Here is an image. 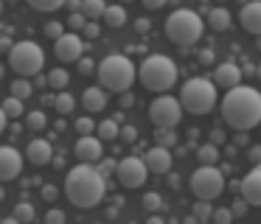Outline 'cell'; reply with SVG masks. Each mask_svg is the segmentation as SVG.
Here are the masks:
<instances>
[{
	"mask_svg": "<svg viewBox=\"0 0 261 224\" xmlns=\"http://www.w3.org/2000/svg\"><path fill=\"white\" fill-rule=\"evenodd\" d=\"M222 118H225L227 126L242 129V132L258 126L261 123V93L253 87H244V84L227 90L225 98H222Z\"/></svg>",
	"mask_w": 261,
	"mask_h": 224,
	"instance_id": "6da1fadb",
	"label": "cell"
},
{
	"mask_svg": "<svg viewBox=\"0 0 261 224\" xmlns=\"http://www.w3.org/2000/svg\"><path fill=\"white\" fill-rule=\"evenodd\" d=\"M104 193H107V179L90 162L73 165L65 177V196L76 207H96L104 199Z\"/></svg>",
	"mask_w": 261,
	"mask_h": 224,
	"instance_id": "7a4b0ae2",
	"label": "cell"
},
{
	"mask_svg": "<svg viewBox=\"0 0 261 224\" xmlns=\"http://www.w3.org/2000/svg\"><path fill=\"white\" fill-rule=\"evenodd\" d=\"M96 76H98V87L101 90H113V93H126L132 87V81L138 78L135 65L129 62V56L124 53H110L96 65Z\"/></svg>",
	"mask_w": 261,
	"mask_h": 224,
	"instance_id": "3957f363",
	"label": "cell"
},
{
	"mask_svg": "<svg viewBox=\"0 0 261 224\" xmlns=\"http://www.w3.org/2000/svg\"><path fill=\"white\" fill-rule=\"evenodd\" d=\"M138 78H141V84L146 90H152V93H166V90H171L177 81V65L163 53H152L141 62Z\"/></svg>",
	"mask_w": 261,
	"mask_h": 224,
	"instance_id": "277c9868",
	"label": "cell"
},
{
	"mask_svg": "<svg viewBox=\"0 0 261 224\" xmlns=\"http://www.w3.org/2000/svg\"><path fill=\"white\" fill-rule=\"evenodd\" d=\"M180 104H182V112L208 115L216 104V84L211 78H202V76L188 78L180 90Z\"/></svg>",
	"mask_w": 261,
	"mask_h": 224,
	"instance_id": "5b68a950",
	"label": "cell"
},
{
	"mask_svg": "<svg viewBox=\"0 0 261 224\" xmlns=\"http://www.w3.org/2000/svg\"><path fill=\"white\" fill-rule=\"evenodd\" d=\"M202 31H205V20L191 9H177L166 20V37L174 45H182V48L197 42L202 37Z\"/></svg>",
	"mask_w": 261,
	"mask_h": 224,
	"instance_id": "8992f818",
	"label": "cell"
},
{
	"mask_svg": "<svg viewBox=\"0 0 261 224\" xmlns=\"http://www.w3.org/2000/svg\"><path fill=\"white\" fill-rule=\"evenodd\" d=\"M45 65V53L37 42L25 39V42H14L12 50H9V67L17 73L20 78H29V76H37Z\"/></svg>",
	"mask_w": 261,
	"mask_h": 224,
	"instance_id": "52a82bcc",
	"label": "cell"
},
{
	"mask_svg": "<svg viewBox=\"0 0 261 224\" xmlns=\"http://www.w3.org/2000/svg\"><path fill=\"white\" fill-rule=\"evenodd\" d=\"M191 193L197 196V199H216V196H222V190H225V177H222V171L216 165H199L197 171L191 174Z\"/></svg>",
	"mask_w": 261,
	"mask_h": 224,
	"instance_id": "ba28073f",
	"label": "cell"
},
{
	"mask_svg": "<svg viewBox=\"0 0 261 224\" xmlns=\"http://www.w3.org/2000/svg\"><path fill=\"white\" fill-rule=\"evenodd\" d=\"M149 121L154 123V129H174L182 121V104L174 95L160 93L158 98L149 104Z\"/></svg>",
	"mask_w": 261,
	"mask_h": 224,
	"instance_id": "9c48e42d",
	"label": "cell"
},
{
	"mask_svg": "<svg viewBox=\"0 0 261 224\" xmlns=\"http://www.w3.org/2000/svg\"><path fill=\"white\" fill-rule=\"evenodd\" d=\"M115 177H118V182L124 185V188L135 190V188H141V185L146 182L149 171H146V165H143L141 157H124V160L115 165Z\"/></svg>",
	"mask_w": 261,
	"mask_h": 224,
	"instance_id": "30bf717a",
	"label": "cell"
},
{
	"mask_svg": "<svg viewBox=\"0 0 261 224\" xmlns=\"http://www.w3.org/2000/svg\"><path fill=\"white\" fill-rule=\"evenodd\" d=\"M54 53H57V59L59 62H79L82 56H85V39L79 37V34H73V31H65L59 39H54Z\"/></svg>",
	"mask_w": 261,
	"mask_h": 224,
	"instance_id": "8fae6325",
	"label": "cell"
},
{
	"mask_svg": "<svg viewBox=\"0 0 261 224\" xmlns=\"http://www.w3.org/2000/svg\"><path fill=\"white\" fill-rule=\"evenodd\" d=\"M23 171V154L14 146H0V182L17 179Z\"/></svg>",
	"mask_w": 261,
	"mask_h": 224,
	"instance_id": "7c38bea8",
	"label": "cell"
},
{
	"mask_svg": "<svg viewBox=\"0 0 261 224\" xmlns=\"http://www.w3.org/2000/svg\"><path fill=\"white\" fill-rule=\"evenodd\" d=\"M73 154L79 157L82 162H93L96 165L98 160L104 157V143L96 137V134H82L73 146Z\"/></svg>",
	"mask_w": 261,
	"mask_h": 224,
	"instance_id": "4fadbf2b",
	"label": "cell"
},
{
	"mask_svg": "<svg viewBox=\"0 0 261 224\" xmlns=\"http://www.w3.org/2000/svg\"><path fill=\"white\" fill-rule=\"evenodd\" d=\"M239 193H242V199L247 202L250 207H261V162L242 179Z\"/></svg>",
	"mask_w": 261,
	"mask_h": 224,
	"instance_id": "5bb4252c",
	"label": "cell"
},
{
	"mask_svg": "<svg viewBox=\"0 0 261 224\" xmlns=\"http://www.w3.org/2000/svg\"><path fill=\"white\" fill-rule=\"evenodd\" d=\"M141 160L149 174H169L171 171V151L163 149V146H152Z\"/></svg>",
	"mask_w": 261,
	"mask_h": 224,
	"instance_id": "9a60e30c",
	"label": "cell"
},
{
	"mask_svg": "<svg viewBox=\"0 0 261 224\" xmlns=\"http://www.w3.org/2000/svg\"><path fill=\"white\" fill-rule=\"evenodd\" d=\"M214 84L222 90H233L242 84V67L236 62H222L214 67Z\"/></svg>",
	"mask_w": 261,
	"mask_h": 224,
	"instance_id": "2e32d148",
	"label": "cell"
},
{
	"mask_svg": "<svg viewBox=\"0 0 261 224\" xmlns=\"http://www.w3.org/2000/svg\"><path fill=\"white\" fill-rule=\"evenodd\" d=\"M239 22H242V28L247 34L261 37V0H250V3H244L242 11H239Z\"/></svg>",
	"mask_w": 261,
	"mask_h": 224,
	"instance_id": "e0dca14e",
	"label": "cell"
},
{
	"mask_svg": "<svg viewBox=\"0 0 261 224\" xmlns=\"http://www.w3.org/2000/svg\"><path fill=\"white\" fill-rule=\"evenodd\" d=\"M25 160H29L31 165H37V168L48 165V162L54 160V146L48 143V140H42V137L31 140L29 149H25Z\"/></svg>",
	"mask_w": 261,
	"mask_h": 224,
	"instance_id": "ac0fdd59",
	"label": "cell"
},
{
	"mask_svg": "<svg viewBox=\"0 0 261 224\" xmlns=\"http://www.w3.org/2000/svg\"><path fill=\"white\" fill-rule=\"evenodd\" d=\"M82 104H85L87 112H101L107 106V93L101 87H87L85 95H82Z\"/></svg>",
	"mask_w": 261,
	"mask_h": 224,
	"instance_id": "d6986e66",
	"label": "cell"
},
{
	"mask_svg": "<svg viewBox=\"0 0 261 224\" xmlns=\"http://www.w3.org/2000/svg\"><path fill=\"white\" fill-rule=\"evenodd\" d=\"M230 20H233V17H230V11H227V9H211L208 11V20H205V22H208L211 31L222 34V31H227V28H230Z\"/></svg>",
	"mask_w": 261,
	"mask_h": 224,
	"instance_id": "ffe728a7",
	"label": "cell"
},
{
	"mask_svg": "<svg viewBox=\"0 0 261 224\" xmlns=\"http://www.w3.org/2000/svg\"><path fill=\"white\" fill-rule=\"evenodd\" d=\"M104 22H107L110 28H121L126 22V9L121 3H113V6H107L104 9V17H101Z\"/></svg>",
	"mask_w": 261,
	"mask_h": 224,
	"instance_id": "44dd1931",
	"label": "cell"
},
{
	"mask_svg": "<svg viewBox=\"0 0 261 224\" xmlns=\"http://www.w3.org/2000/svg\"><path fill=\"white\" fill-rule=\"evenodd\" d=\"M197 160H199V165H216V162H219V146H216V143L199 146V149H197Z\"/></svg>",
	"mask_w": 261,
	"mask_h": 224,
	"instance_id": "7402d4cb",
	"label": "cell"
},
{
	"mask_svg": "<svg viewBox=\"0 0 261 224\" xmlns=\"http://www.w3.org/2000/svg\"><path fill=\"white\" fill-rule=\"evenodd\" d=\"M118 132H121V126L113 121V118H107V121H101L96 126V137L101 140V143H107V140H115L118 137Z\"/></svg>",
	"mask_w": 261,
	"mask_h": 224,
	"instance_id": "603a6c76",
	"label": "cell"
},
{
	"mask_svg": "<svg viewBox=\"0 0 261 224\" xmlns=\"http://www.w3.org/2000/svg\"><path fill=\"white\" fill-rule=\"evenodd\" d=\"M48 87L51 90H59L62 93L65 87H68V81H70V76H68V70L65 67H54V70H48Z\"/></svg>",
	"mask_w": 261,
	"mask_h": 224,
	"instance_id": "cb8c5ba5",
	"label": "cell"
},
{
	"mask_svg": "<svg viewBox=\"0 0 261 224\" xmlns=\"http://www.w3.org/2000/svg\"><path fill=\"white\" fill-rule=\"evenodd\" d=\"M14 218H17L20 224H31L37 218V210H34V205H31V202H17V205H14V213H12Z\"/></svg>",
	"mask_w": 261,
	"mask_h": 224,
	"instance_id": "d4e9b609",
	"label": "cell"
},
{
	"mask_svg": "<svg viewBox=\"0 0 261 224\" xmlns=\"http://www.w3.org/2000/svg\"><path fill=\"white\" fill-rule=\"evenodd\" d=\"M45 126H48V115L42 109L25 112V129H31V132H42Z\"/></svg>",
	"mask_w": 261,
	"mask_h": 224,
	"instance_id": "484cf974",
	"label": "cell"
},
{
	"mask_svg": "<svg viewBox=\"0 0 261 224\" xmlns=\"http://www.w3.org/2000/svg\"><path fill=\"white\" fill-rule=\"evenodd\" d=\"M104 9H107L104 0H82V14H85L87 20H98V17H104Z\"/></svg>",
	"mask_w": 261,
	"mask_h": 224,
	"instance_id": "4316f807",
	"label": "cell"
},
{
	"mask_svg": "<svg viewBox=\"0 0 261 224\" xmlns=\"http://www.w3.org/2000/svg\"><path fill=\"white\" fill-rule=\"evenodd\" d=\"M31 93H34V84H31L29 78H14V81H12V98L25 101Z\"/></svg>",
	"mask_w": 261,
	"mask_h": 224,
	"instance_id": "83f0119b",
	"label": "cell"
},
{
	"mask_svg": "<svg viewBox=\"0 0 261 224\" xmlns=\"http://www.w3.org/2000/svg\"><path fill=\"white\" fill-rule=\"evenodd\" d=\"M73 106H76V98L70 93H59L57 98H54V109L59 112V115H70V112H73Z\"/></svg>",
	"mask_w": 261,
	"mask_h": 224,
	"instance_id": "f1b7e54d",
	"label": "cell"
},
{
	"mask_svg": "<svg viewBox=\"0 0 261 224\" xmlns=\"http://www.w3.org/2000/svg\"><path fill=\"white\" fill-rule=\"evenodd\" d=\"M211 213H214V207H211V202H205V199L194 202V207H191V216L197 218V224H205V221H211Z\"/></svg>",
	"mask_w": 261,
	"mask_h": 224,
	"instance_id": "f546056e",
	"label": "cell"
},
{
	"mask_svg": "<svg viewBox=\"0 0 261 224\" xmlns=\"http://www.w3.org/2000/svg\"><path fill=\"white\" fill-rule=\"evenodd\" d=\"M34 11H57L65 6V0H25Z\"/></svg>",
	"mask_w": 261,
	"mask_h": 224,
	"instance_id": "4dcf8cb0",
	"label": "cell"
},
{
	"mask_svg": "<svg viewBox=\"0 0 261 224\" xmlns=\"http://www.w3.org/2000/svg\"><path fill=\"white\" fill-rule=\"evenodd\" d=\"M0 106H3L6 118H20V115H23V101H17V98H6Z\"/></svg>",
	"mask_w": 261,
	"mask_h": 224,
	"instance_id": "1f68e13d",
	"label": "cell"
},
{
	"mask_svg": "<svg viewBox=\"0 0 261 224\" xmlns=\"http://www.w3.org/2000/svg\"><path fill=\"white\" fill-rule=\"evenodd\" d=\"M211 221H214V224H233L230 207H216V210L211 213Z\"/></svg>",
	"mask_w": 261,
	"mask_h": 224,
	"instance_id": "d6a6232c",
	"label": "cell"
},
{
	"mask_svg": "<svg viewBox=\"0 0 261 224\" xmlns=\"http://www.w3.org/2000/svg\"><path fill=\"white\" fill-rule=\"evenodd\" d=\"M76 134H93V129H96V123H93V118H87V115H82V118H76Z\"/></svg>",
	"mask_w": 261,
	"mask_h": 224,
	"instance_id": "836d02e7",
	"label": "cell"
},
{
	"mask_svg": "<svg viewBox=\"0 0 261 224\" xmlns=\"http://www.w3.org/2000/svg\"><path fill=\"white\" fill-rule=\"evenodd\" d=\"M154 140H158V146H163V149H171L177 137H174L171 129H158V132H154Z\"/></svg>",
	"mask_w": 261,
	"mask_h": 224,
	"instance_id": "e575fe53",
	"label": "cell"
},
{
	"mask_svg": "<svg viewBox=\"0 0 261 224\" xmlns=\"http://www.w3.org/2000/svg\"><path fill=\"white\" fill-rule=\"evenodd\" d=\"M160 207H163L160 193H146V196H143V210H146V213H158Z\"/></svg>",
	"mask_w": 261,
	"mask_h": 224,
	"instance_id": "d590c367",
	"label": "cell"
},
{
	"mask_svg": "<svg viewBox=\"0 0 261 224\" xmlns=\"http://www.w3.org/2000/svg\"><path fill=\"white\" fill-rule=\"evenodd\" d=\"M85 22H87V17L82 14V11H73V14L68 17V22H65V25H68L70 31L76 34V31H82V28H85Z\"/></svg>",
	"mask_w": 261,
	"mask_h": 224,
	"instance_id": "8d00e7d4",
	"label": "cell"
},
{
	"mask_svg": "<svg viewBox=\"0 0 261 224\" xmlns=\"http://www.w3.org/2000/svg\"><path fill=\"white\" fill-rule=\"evenodd\" d=\"M76 70H79V76H90V73L96 70V62H93L90 56H82V59L76 62Z\"/></svg>",
	"mask_w": 261,
	"mask_h": 224,
	"instance_id": "74e56055",
	"label": "cell"
},
{
	"mask_svg": "<svg viewBox=\"0 0 261 224\" xmlns=\"http://www.w3.org/2000/svg\"><path fill=\"white\" fill-rule=\"evenodd\" d=\"M65 34V22H45V37L59 39Z\"/></svg>",
	"mask_w": 261,
	"mask_h": 224,
	"instance_id": "f35d334b",
	"label": "cell"
},
{
	"mask_svg": "<svg viewBox=\"0 0 261 224\" xmlns=\"http://www.w3.org/2000/svg\"><path fill=\"white\" fill-rule=\"evenodd\" d=\"M45 224H65V210L54 207V210L45 213Z\"/></svg>",
	"mask_w": 261,
	"mask_h": 224,
	"instance_id": "ab89813d",
	"label": "cell"
},
{
	"mask_svg": "<svg viewBox=\"0 0 261 224\" xmlns=\"http://www.w3.org/2000/svg\"><path fill=\"white\" fill-rule=\"evenodd\" d=\"M82 34H85L87 39H96L98 34H101V28H98V22H96V20H87V22H85V28H82Z\"/></svg>",
	"mask_w": 261,
	"mask_h": 224,
	"instance_id": "60d3db41",
	"label": "cell"
},
{
	"mask_svg": "<svg viewBox=\"0 0 261 224\" xmlns=\"http://www.w3.org/2000/svg\"><path fill=\"white\" fill-rule=\"evenodd\" d=\"M118 137L126 140V143H135V140H138V129H135V126H121Z\"/></svg>",
	"mask_w": 261,
	"mask_h": 224,
	"instance_id": "b9f144b4",
	"label": "cell"
},
{
	"mask_svg": "<svg viewBox=\"0 0 261 224\" xmlns=\"http://www.w3.org/2000/svg\"><path fill=\"white\" fill-rule=\"evenodd\" d=\"M247 207H250V205L242 199V196H239V199L230 205V213H233V216H244V213H247Z\"/></svg>",
	"mask_w": 261,
	"mask_h": 224,
	"instance_id": "7bdbcfd3",
	"label": "cell"
},
{
	"mask_svg": "<svg viewBox=\"0 0 261 224\" xmlns=\"http://www.w3.org/2000/svg\"><path fill=\"white\" fill-rule=\"evenodd\" d=\"M57 193H59V190L54 188V185H42V190H40V196L45 202H54V199H57Z\"/></svg>",
	"mask_w": 261,
	"mask_h": 224,
	"instance_id": "ee69618b",
	"label": "cell"
},
{
	"mask_svg": "<svg viewBox=\"0 0 261 224\" xmlns=\"http://www.w3.org/2000/svg\"><path fill=\"white\" fill-rule=\"evenodd\" d=\"M141 3L146 6L149 11H158V9H163V6H166V0H141Z\"/></svg>",
	"mask_w": 261,
	"mask_h": 224,
	"instance_id": "f6af8a7d",
	"label": "cell"
},
{
	"mask_svg": "<svg viewBox=\"0 0 261 224\" xmlns=\"http://www.w3.org/2000/svg\"><path fill=\"white\" fill-rule=\"evenodd\" d=\"M247 154H250V160H253L255 165H258V162H261V146H253V149H250Z\"/></svg>",
	"mask_w": 261,
	"mask_h": 224,
	"instance_id": "bcb514c9",
	"label": "cell"
},
{
	"mask_svg": "<svg viewBox=\"0 0 261 224\" xmlns=\"http://www.w3.org/2000/svg\"><path fill=\"white\" fill-rule=\"evenodd\" d=\"M65 6L70 9V14H73V11H82V0H65Z\"/></svg>",
	"mask_w": 261,
	"mask_h": 224,
	"instance_id": "7dc6e473",
	"label": "cell"
},
{
	"mask_svg": "<svg viewBox=\"0 0 261 224\" xmlns=\"http://www.w3.org/2000/svg\"><path fill=\"white\" fill-rule=\"evenodd\" d=\"M132 101H135V98H132V93H129V90H126V93H121V106H129Z\"/></svg>",
	"mask_w": 261,
	"mask_h": 224,
	"instance_id": "c3c4849f",
	"label": "cell"
},
{
	"mask_svg": "<svg viewBox=\"0 0 261 224\" xmlns=\"http://www.w3.org/2000/svg\"><path fill=\"white\" fill-rule=\"evenodd\" d=\"M135 28H138L141 34H146V31H149V20H143V17H141V20L135 22Z\"/></svg>",
	"mask_w": 261,
	"mask_h": 224,
	"instance_id": "681fc988",
	"label": "cell"
},
{
	"mask_svg": "<svg viewBox=\"0 0 261 224\" xmlns=\"http://www.w3.org/2000/svg\"><path fill=\"white\" fill-rule=\"evenodd\" d=\"M12 39H9V37H0V50H12Z\"/></svg>",
	"mask_w": 261,
	"mask_h": 224,
	"instance_id": "f907efd6",
	"label": "cell"
},
{
	"mask_svg": "<svg viewBox=\"0 0 261 224\" xmlns=\"http://www.w3.org/2000/svg\"><path fill=\"white\" fill-rule=\"evenodd\" d=\"M6 126H9V118H6V112H3V106H0V134H3Z\"/></svg>",
	"mask_w": 261,
	"mask_h": 224,
	"instance_id": "816d5d0a",
	"label": "cell"
},
{
	"mask_svg": "<svg viewBox=\"0 0 261 224\" xmlns=\"http://www.w3.org/2000/svg\"><path fill=\"white\" fill-rule=\"evenodd\" d=\"M146 224H166V221H163V218L158 216V213H152V216L146 218Z\"/></svg>",
	"mask_w": 261,
	"mask_h": 224,
	"instance_id": "f5cc1de1",
	"label": "cell"
},
{
	"mask_svg": "<svg viewBox=\"0 0 261 224\" xmlns=\"http://www.w3.org/2000/svg\"><path fill=\"white\" fill-rule=\"evenodd\" d=\"M0 224H20V221H17V218H14V216H9V218H3V221H0Z\"/></svg>",
	"mask_w": 261,
	"mask_h": 224,
	"instance_id": "db71d44e",
	"label": "cell"
},
{
	"mask_svg": "<svg viewBox=\"0 0 261 224\" xmlns=\"http://www.w3.org/2000/svg\"><path fill=\"white\" fill-rule=\"evenodd\" d=\"M3 196H6V190H3V185H0V202H3Z\"/></svg>",
	"mask_w": 261,
	"mask_h": 224,
	"instance_id": "11a10c76",
	"label": "cell"
},
{
	"mask_svg": "<svg viewBox=\"0 0 261 224\" xmlns=\"http://www.w3.org/2000/svg\"><path fill=\"white\" fill-rule=\"evenodd\" d=\"M255 76H258V81H261V65H258V70H255Z\"/></svg>",
	"mask_w": 261,
	"mask_h": 224,
	"instance_id": "9f6ffc18",
	"label": "cell"
},
{
	"mask_svg": "<svg viewBox=\"0 0 261 224\" xmlns=\"http://www.w3.org/2000/svg\"><path fill=\"white\" fill-rule=\"evenodd\" d=\"M3 73H6V67H3V65H0V78H3Z\"/></svg>",
	"mask_w": 261,
	"mask_h": 224,
	"instance_id": "6f0895ef",
	"label": "cell"
},
{
	"mask_svg": "<svg viewBox=\"0 0 261 224\" xmlns=\"http://www.w3.org/2000/svg\"><path fill=\"white\" fill-rule=\"evenodd\" d=\"M3 3H20V0H3Z\"/></svg>",
	"mask_w": 261,
	"mask_h": 224,
	"instance_id": "680465c9",
	"label": "cell"
},
{
	"mask_svg": "<svg viewBox=\"0 0 261 224\" xmlns=\"http://www.w3.org/2000/svg\"><path fill=\"white\" fill-rule=\"evenodd\" d=\"M0 11H3V0H0Z\"/></svg>",
	"mask_w": 261,
	"mask_h": 224,
	"instance_id": "91938a15",
	"label": "cell"
},
{
	"mask_svg": "<svg viewBox=\"0 0 261 224\" xmlns=\"http://www.w3.org/2000/svg\"><path fill=\"white\" fill-rule=\"evenodd\" d=\"M124 3H129V0H121V6H124Z\"/></svg>",
	"mask_w": 261,
	"mask_h": 224,
	"instance_id": "94428289",
	"label": "cell"
}]
</instances>
